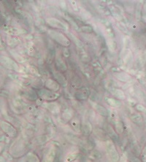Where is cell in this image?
I'll return each mask as SVG.
<instances>
[{
    "instance_id": "1",
    "label": "cell",
    "mask_w": 146,
    "mask_h": 162,
    "mask_svg": "<svg viewBox=\"0 0 146 162\" xmlns=\"http://www.w3.org/2000/svg\"><path fill=\"white\" fill-rule=\"evenodd\" d=\"M107 150L110 155L111 158L113 159V161H117L118 159H119V155H118V153L117 151H116V148H115V147L113 146L112 144H110Z\"/></svg>"
},
{
    "instance_id": "2",
    "label": "cell",
    "mask_w": 146,
    "mask_h": 162,
    "mask_svg": "<svg viewBox=\"0 0 146 162\" xmlns=\"http://www.w3.org/2000/svg\"><path fill=\"white\" fill-rule=\"evenodd\" d=\"M41 94H40V96H42V97H45V99H55L56 95L53 94L52 93H50V91H45V90H42V91H41Z\"/></svg>"
},
{
    "instance_id": "3",
    "label": "cell",
    "mask_w": 146,
    "mask_h": 162,
    "mask_svg": "<svg viewBox=\"0 0 146 162\" xmlns=\"http://www.w3.org/2000/svg\"><path fill=\"white\" fill-rule=\"evenodd\" d=\"M96 109L97 110V112H99V114H101V115H104V116L107 115V111L106 110V109L104 107H102V106H99V105H96Z\"/></svg>"
}]
</instances>
